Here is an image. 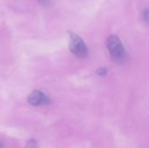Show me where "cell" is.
I'll list each match as a JSON object with an SVG mask.
<instances>
[{"label":"cell","mask_w":149,"mask_h":148,"mask_svg":"<svg viewBox=\"0 0 149 148\" xmlns=\"http://www.w3.org/2000/svg\"><path fill=\"white\" fill-rule=\"evenodd\" d=\"M107 72V70L106 68H100L97 71V73L100 75V76H105Z\"/></svg>","instance_id":"6"},{"label":"cell","mask_w":149,"mask_h":148,"mask_svg":"<svg viewBox=\"0 0 149 148\" xmlns=\"http://www.w3.org/2000/svg\"><path fill=\"white\" fill-rule=\"evenodd\" d=\"M39 1H41V2H43V3H45V2H46L47 0H39Z\"/></svg>","instance_id":"7"},{"label":"cell","mask_w":149,"mask_h":148,"mask_svg":"<svg viewBox=\"0 0 149 148\" xmlns=\"http://www.w3.org/2000/svg\"><path fill=\"white\" fill-rule=\"evenodd\" d=\"M25 148H37V142L34 140H30L26 143Z\"/></svg>","instance_id":"4"},{"label":"cell","mask_w":149,"mask_h":148,"mask_svg":"<svg viewBox=\"0 0 149 148\" xmlns=\"http://www.w3.org/2000/svg\"><path fill=\"white\" fill-rule=\"evenodd\" d=\"M107 46L112 58L114 60L119 62L123 61L126 56V51L120 39L117 36L115 35L110 36L107 39Z\"/></svg>","instance_id":"1"},{"label":"cell","mask_w":149,"mask_h":148,"mask_svg":"<svg viewBox=\"0 0 149 148\" xmlns=\"http://www.w3.org/2000/svg\"><path fill=\"white\" fill-rule=\"evenodd\" d=\"M28 102L33 106H38L49 104L50 99L43 92L36 90L30 94L28 98Z\"/></svg>","instance_id":"3"},{"label":"cell","mask_w":149,"mask_h":148,"mask_svg":"<svg viewBox=\"0 0 149 148\" xmlns=\"http://www.w3.org/2000/svg\"><path fill=\"white\" fill-rule=\"evenodd\" d=\"M142 17H143V19H144V21L149 24V10L148 9H146L144 11H143V15H142Z\"/></svg>","instance_id":"5"},{"label":"cell","mask_w":149,"mask_h":148,"mask_svg":"<svg viewBox=\"0 0 149 148\" xmlns=\"http://www.w3.org/2000/svg\"><path fill=\"white\" fill-rule=\"evenodd\" d=\"M0 148H1V144H0Z\"/></svg>","instance_id":"8"},{"label":"cell","mask_w":149,"mask_h":148,"mask_svg":"<svg viewBox=\"0 0 149 148\" xmlns=\"http://www.w3.org/2000/svg\"><path fill=\"white\" fill-rule=\"evenodd\" d=\"M69 48L70 51L78 58H85L88 54V50L83 39L73 32L69 33Z\"/></svg>","instance_id":"2"}]
</instances>
